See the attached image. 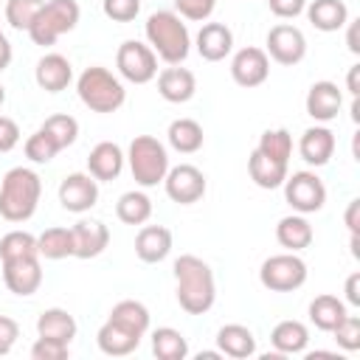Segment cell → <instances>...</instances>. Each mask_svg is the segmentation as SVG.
Here are the masks:
<instances>
[{"label":"cell","mask_w":360,"mask_h":360,"mask_svg":"<svg viewBox=\"0 0 360 360\" xmlns=\"http://www.w3.org/2000/svg\"><path fill=\"white\" fill-rule=\"evenodd\" d=\"M298 155L309 166H326L335 155V132L329 127H309L298 141Z\"/></svg>","instance_id":"44dd1931"},{"label":"cell","mask_w":360,"mask_h":360,"mask_svg":"<svg viewBox=\"0 0 360 360\" xmlns=\"http://www.w3.org/2000/svg\"><path fill=\"white\" fill-rule=\"evenodd\" d=\"M231 76L239 87H259L267 82L270 76V59L262 48L256 45H248V48H239L231 59Z\"/></svg>","instance_id":"4fadbf2b"},{"label":"cell","mask_w":360,"mask_h":360,"mask_svg":"<svg viewBox=\"0 0 360 360\" xmlns=\"http://www.w3.org/2000/svg\"><path fill=\"white\" fill-rule=\"evenodd\" d=\"M259 281L270 292H292V290L304 287V281H307V262L301 256L290 253V250L287 253H276V256L262 262Z\"/></svg>","instance_id":"52a82bcc"},{"label":"cell","mask_w":360,"mask_h":360,"mask_svg":"<svg viewBox=\"0 0 360 360\" xmlns=\"http://www.w3.org/2000/svg\"><path fill=\"white\" fill-rule=\"evenodd\" d=\"M357 76H360V65H352V68H349V76H346V87H349V93H352V98H357V93H360V84H357Z\"/></svg>","instance_id":"816d5d0a"},{"label":"cell","mask_w":360,"mask_h":360,"mask_svg":"<svg viewBox=\"0 0 360 360\" xmlns=\"http://www.w3.org/2000/svg\"><path fill=\"white\" fill-rule=\"evenodd\" d=\"M3 101H6V87L0 84V107H3Z\"/></svg>","instance_id":"db71d44e"},{"label":"cell","mask_w":360,"mask_h":360,"mask_svg":"<svg viewBox=\"0 0 360 360\" xmlns=\"http://www.w3.org/2000/svg\"><path fill=\"white\" fill-rule=\"evenodd\" d=\"M343 315H346V304H343L338 295L323 292V295H315V298L309 301V321H312L315 329H321V332H332Z\"/></svg>","instance_id":"d6a6232c"},{"label":"cell","mask_w":360,"mask_h":360,"mask_svg":"<svg viewBox=\"0 0 360 360\" xmlns=\"http://www.w3.org/2000/svg\"><path fill=\"white\" fill-rule=\"evenodd\" d=\"M20 256H39L37 250V236L28 231H8L0 239V262L20 259Z\"/></svg>","instance_id":"74e56055"},{"label":"cell","mask_w":360,"mask_h":360,"mask_svg":"<svg viewBox=\"0 0 360 360\" xmlns=\"http://www.w3.org/2000/svg\"><path fill=\"white\" fill-rule=\"evenodd\" d=\"M79 17H82V8L76 0H48L42 3L39 14L34 17L31 28H28V37L34 45H53L62 34L73 31L79 25Z\"/></svg>","instance_id":"8992f818"},{"label":"cell","mask_w":360,"mask_h":360,"mask_svg":"<svg viewBox=\"0 0 360 360\" xmlns=\"http://www.w3.org/2000/svg\"><path fill=\"white\" fill-rule=\"evenodd\" d=\"M332 335H335V340H338L340 349L357 352V349H360V318L346 312V315L338 321V326L332 329Z\"/></svg>","instance_id":"60d3db41"},{"label":"cell","mask_w":360,"mask_h":360,"mask_svg":"<svg viewBox=\"0 0 360 360\" xmlns=\"http://www.w3.org/2000/svg\"><path fill=\"white\" fill-rule=\"evenodd\" d=\"M270 343L284 357L287 354H304L307 352V343H309V329L301 321H281V323L273 326Z\"/></svg>","instance_id":"83f0119b"},{"label":"cell","mask_w":360,"mask_h":360,"mask_svg":"<svg viewBox=\"0 0 360 360\" xmlns=\"http://www.w3.org/2000/svg\"><path fill=\"white\" fill-rule=\"evenodd\" d=\"M304 11H307V20L323 34L340 31L349 22V8L343 0H312Z\"/></svg>","instance_id":"cb8c5ba5"},{"label":"cell","mask_w":360,"mask_h":360,"mask_svg":"<svg viewBox=\"0 0 360 360\" xmlns=\"http://www.w3.org/2000/svg\"><path fill=\"white\" fill-rule=\"evenodd\" d=\"M17 143H20V127H17V121L8 118V115H0V155L11 152Z\"/></svg>","instance_id":"f6af8a7d"},{"label":"cell","mask_w":360,"mask_h":360,"mask_svg":"<svg viewBox=\"0 0 360 360\" xmlns=\"http://www.w3.org/2000/svg\"><path fill=\"white\" fill-rule=\"evenodd\" d=\"M68 354H70V343H59L51 338H37L31 346L34 360H68Z\"/></svg>","instance_id":"7bdbcfd3"},{"label":"cell","mask_w":360,"mask_h":360,"mask_svg":"<svg viewBox=\"0 0 360 360\" xmlns=\"http://www.w3.org/2000/svg\"><path fill=\"white\" fill-rule=\"evenodd\" d=\"M25 158L31 160V163H51L56 155H59V146L51 141V135H45L42 129H37L34 135H28V141H25Z\"/></svg>","instance_id":"ab89813d"},{"label":"cell","mask_w":360,"mask_h":360,"mask_svg":"<svg viewBox=\"0 0 360 360\" xmlns=\"http://www.w3.org/2000/svg\"><path fill=\"white\" fill-rule=\"evenodd\" d=\"M284 200L295 214H315L326 202V186L315 172H292L284 177Z\"/></svg>","instance_id":"ba28073f"},{"label":"cell","mask_w":360,"mask_h":360,"mask_svg":"<svg viewBox=\"0 0 360 360\" xmlns=\"http://www.w3.org/2000/svg\"><path fill=\"white\" fill-rule=\"evenodd\" d=\"M11 56H14V51H11V42L6 39V34L0 31V73L11 65Z\"/></svg>","instance_id":"f907efd6"},{"label":"cell","mask_w":360,"mask_h":360,"mask_svg":"<svg viewBox=\"0 0 360 360\" xmlns=\"http://www.w3.org/2000/svg\"><path fill=\"white\" fill-rule=\"evenodd\" d=\"M304 104H307V115L309 118L326 124V121H335L338 118V112L343 107V93H340V87L335 82H326L323 79V82H315L309 87Z\"/></svg>","instance_id":"9a60e30c"},{"label":"cell","mask_w":360,"mask_h":360,"mask_svg":"<svg viewBox=\"0 0 360 360\" xmlns=\"http://www.w3.org/2000/svg\"><path fill=\"white\" fill-rule=\"evenodd\" d=\"M76 93L82 98V104L93 112H115L124 107L127 101V90L121 84L118 76H112L107 68L93 65L84 68L76 79Z\"/></svg>","instance_id":"277c9868"},{"label":"cell","mask_w":360,"mask_h":360,"mask_svg":"<svg viewBox=\"0 0 360 360\" xmlns=\"http://www.w3.org/2000/svg\"><path fill=\"white\" fill-rule=\"evenodd\" d=\"M152 354L158 360H186L188 357V340L180 329L160 326L152 332Z\"/></svg>","instance_id":"836d02e7"},{"label":"cell","mask_w":360,"mask_h":360,"mask_svg":"<svg viewBox=\"0 0 360 360\" xmlns=\"http://www.w3.org/2000/svg\"><path fill=\"white\" fill-rule=\"evenodd\" d=\"M124 149L112 141H101L90 149L87 155V172L98 180V183H107V180H115L121 172H124Z\"/></svg>","instance_id":"ac0fdd59"},{"label":"cell","mask_w":360,"mask_h":360,"mask_svg":"<svg viewBox=\"0 0 360 360\" xmlns=\"http://www.w3.org/2000/svg\"><path fill=\"white\" fill-rule=\"evenodd\" d=\"M248 172H250V180L259 188H278L287 177V163L273 160V158L262 155L259 149H253L250 158H248Z\"/></svg>","instance_id":"f1b7e54d"},{"label":"cell","mask_w":360,"mask_h":360,"mask_svg":"<svg viewBox=\"0 0 360 360\" xmlns=\"http://www.w3.org/2000/svg\"><path fill=\"white\" fill-rule=\"evenodd\" d=\"M172 253V231L163 225H143L135 236V256L146 264H158Z\"/></svg>","instance_id":"7402d4cb"},{"label":"cell","mask_w":360,"mask_h":360,"mask_svg":"<svg viewBox=\"0 0 360 360\" xmlns=\"http://www.w3.org/2000/svg\"><path fill=\"white\" fill-rule=\"evenodd\" d=\"M158 93L169 104H186L197 93V79H194V73L188 68L172 65V68H166V70L158 73Z\"/></svg>","instance_id":"e0dca14e"},{"label":"cell","mask_w":360,"mask_h":360,"mask_svg":"<svg viewBox=\"0 0 360 360\" xmlns=\"http://www.w3.org/2000/svg\"><path fill=\"white\" fill-rule=\"evenodd\" d=\"M76 318L62 309V307H51L45 309L39 318H37V335L39 338H51V340H59V343H70L76 338Z\"/></svg>","instance_id":"484cf974"},{"label":"cell","mask_w":360,"mask_h":360,"mask_svg":"<svg viewBox=\"0 0 360 360\" xmlns=\"http://www.w3.org/2000/svg\"><path fill=\"white\" fill-rule=\"evenodd\" d=\"M115 214L127 225H143L152 217V200L143 191H124L115 202Z\"/></svg>","instance_id":"e575fe53"},{"label":"cell","mask_w":360,"mask_h":360,"mask_svg":"<svg viewBox=\"0 0 360 360\" xmlns=\"http://www.w3.org/2000/svg\"><path fill=\"white\" fill-rule=\"evenodd\" d=\"M343 219H346V225H349V233L360 236V200H352V202L346 205Z\"/></svg>","instance_id":"c3c4849f"},{"label":"cell","mask_w":360,"mask_h":360,"mask_svg":"<svg viewBox=\"0 0 360 360\" xmlns=\"http://www.w3.org/2000/svg\"><path fill=\"white\" fill-rule=\"evenodd\" d=\"M101 11L112 22H132L141 11V0H101Z\"/></svg>","instance_id":"b9f144b4"},{"label":"cell","mask_w":360,"mask_h":360,"mask_svg":"<svg viewBox=\"0 0 360 360\" xmlns=\"http://www.w3.org/2000/svg\"><path fill=\"white\" fill-rule=\"evenodd\" d=\"M17 338H20L17 321L8 318V315H0V354H8L14 349V343H17Z\"/></svg>","instance_id":"bcb514c9"},{"label":"cell","mask_w":360,"mask_h":360,"mask_svg":"<svg viewBox=\"0 0 360 360\" xmlns=\"http://www.w3.org/2000/svg\"><path fill=\"white\" fill-rule=\"evenodd\" d=\"M127 160H129V172H132L135 183L143 188L163 183V177L169 172V152L152 135H135L127 149Z\"/></svg>","instance_id":"5b68a950"},{"label":"cell","mask_w":360,"mask_h":360,"mask_svg":"<svg viewBox=\"0 0 360 360\" xmlns=\"http://www.w3.org/2000/svg\"><path fill=\"white\" fill-rule=\"evenodd\" d=\"M42 197V180L28 166H14L0 180V217L8 222H25L34 217Z\"/></svg>","instance_id":"7a4b0ae2"},{"label":"cell","mask_w":360,"mask_h":360,"mask_svg":"<svg viewBox=\"0 0 360 360\" xmlns=\"http://www.w3.org/2000/svg\"><path fill=\"white\" fill-rule=\"evenodd\" d=\"M349 25V34H346V42H349V51L352 53H360V45H357V20L346 22Z\"/></svg>","instance_id":"f5cc1de1"},{"label":"cell","mask_w":360,"mask_h":360,"mask_svg":"<svg viewBox=\"0 0 360 360\" xmlns=\"http://www.w3.org/2000/svg\"><path fill=\"white\" fill-rule=\"evenodd\" d=\"M45 0H8L6 3V22L17 31H28L34 17L39 14Z\"/></svg>","instance_id":"f35d334b"},{"label":"cell","mask_w":360,"mask_h":360,"mask_svg":"<svg viewBox=\"0 0 360 360\" xmlns=\"http://www.w3.org/2000/svg\"><path fill=\"white\" fill-rule=\"evenodd\" d=\"M143 31H146L149 48L166 65H180L191 51L188 28H186V22H183V17L177 11H155V14H149Z\"/></svg>","instance_id":"3957f363"},{"label":"cell","mask_w":360,"mask_h":360,"mask_svg":"<svg viewBox=\"0 0 360 360\" xmlns=\"http://www.w3.org/2000/svg\"><path fill=\"white\" fill-rule=\"evenodd\" d=\"M34 79L45 93H62L73 82V65L62 53H45L34 68Z\"/></svg>","instance_id":"ffe728a7"},{"label":"cell","mask_w":360,"mask_h":360,"mask_svg":"<svg viewBox=\"0 0 360 360\" xmlns=\"http://www.w3.org/2000/svg\"><path fill=\"white\" fill-rule=\"evenodd\" d=\"M39 129L45 135H51V141L59 146V152L68 149V146H73L76 138H79V121L73 115H65V112H56V115L45 118Z\"/></svg>","instance_id":"d590c367"},{"label":"cell","mask_w":360,"mask_h":360,"mask_svg":"<svg viewBox=\"0 0 360 360\" xmlns=\"http://www.w3.org/2000/svg\"><path fill=\"white\" fill-rule=\"evenodd\" d=\"M346 301L352 304V307H360V273H352L349 278H346Z\"/></svg>","instance_id":"681fc988"},{"label":"cell","mask_w":360,"mask_h":360,"mask_svg":"<svg viewBox=\"0 0 360 360\" xmlns=\"http://www.w3.org/2000/svg\"><path fill=\"white\" fill-rule=\"evenodd\" d=\"M37 250H39V259H68L73 256V231L70 228H45L39 236H37Z\"/></svg>","instance_id":"1f68e13d"},{"label":"cell","mask_w":360,"mask_h":360,"mask_svg":"<svg viewBox=\"0 0 360 360\" xmlns=\"http://www.w3.org/2000/svg\"><path fill=\"white\" fill-rule=\"evenodd\" d=\"M264 53L273 62L292 68L307 56V37L301 28H295L290 22H278L267 31V51Z\"/></svg>","instance_id":"30bf717a"},{"label":"cell","mask_w":360,"mask_h":360,"mask_svg":"<svg viewBox=\"0 0 360 360\" xmlns=\"http://www.w3.org/2000/svg\"><path fill=\"white\" fill-rule=\"evenodd\" d=\"M256 149H259L262 155L273 158V160L290 163V155H292V135H290L284 127H278V129H267V132H262Z\"/></svg>","instance_id":"8d00e7d4"},{"label":"cell","mask_w":360,"mask_h":360,"mask_svg":"<svg viewBox=\"0 0 360 360\" xmlns=\"http://www.w3.org/2000/svg\"><path fill=\"white\" fill-rule=\"evenodd\" d=\"M115 68L118 73L132 82V84H146L158 76V56L149 45L138 42V39H127L118 45V53H115Z\"/></svg>","instance_id":"9c48e42d"},{"label":"cell","mask_w":360,"mask_h":360,"mask_svg":"<svg viewBox=\"0 0 360 360\" xmlns=\"http://www.w3.org/2000/svg\"><path fill=\"white\" fill-rule=\"evenodd\" d=\"M70 231H73V256L76 259H96L110 245V231L98 219H79Z\"/></svg>","instance_id":"2e32d148"},{"label":"cell","mask_w":360,"mask_h":360,"mask_svg":"<svg viewBox=\"0 0 360 360\" xmlns=\"http://www.w3.org/2000/svg\"><path fill=\"white\" fill-rule=\"evenodd\" d=\"M194 45L205 62H219L233 51V31L225 22H205L197 31Z\"/></svg>","instance_id":"d6986e66"},{"label":"cell","mask_w":360,"mask_h":360,"mask_svg":"<svg viewBox=\"0 0 360 360\" xmlns=\"http://www.w3.org/2000/svg\"><path fill=\"white\" fill-rule=\"evenodd\" d=\"M3 281L6 287L20 295V298H28L39 290L42 284V264H39V256H20V259H8L3 262Z\"/></svg>","instance_id":"5bb4252c"},{"label":"cell","mask_w":360,"mask_h":360,"mask_svg":"<svg viewBox=\"0 0 360 360\" xmlns=\"http://www.w3.org/2000/svg\"><path fill=\"white\" fill-rule=\"evenodd\" d=\"M172 270H174V292L180 309H186L188 315H205L217 301V281L208 262L183 253L180 259H174Z\"/></svg>","instance_id":"6da1fadb"},{"label":"cell","mask_w":360,"mask_h":360,"mask_svg":"<svg viewBox=\"0 0 360 360\" xmlns=\"http://www.w3.org/2000/svg\"><path fill=\"white\" fill-rule=\"evenodd\" d=\"M276 239L281 248H287L290 253H298L304 248L312 245V225L307 219V214H290L281 217L276 225Z\"/></svg>","instance_id":"d4e9b609"},{"label":"cell","mask_w":360,"mask_h":360,"mask_svg":"<svg viewBox=\"0 0 360 360\" xmlns=\"http://www.w3.org/2000/svg\"><path fill=\"white\" fill-rule=\"evenodd\" d=\"M267 6H270V11H273L276 17H281V20H292V17L304 14L307 0H267Z\"/></svg>","instance_id":"7dc6e473"},{"label":"cell","mask_w":360,"mask_h":360,"mask_svg":"<svg viewBox=\"0 0 360 360\" xmlns=\"http://www.w3.org/2000/svg\"><path fill=\"white\" fill-rule=\"evenodd\" d=\"M110 321L124 326L127 332L143 338L149 332V309L141 304V301H132V298H124L118 301L112 309H110Z\"/></svg>","instance_id":"4dcf8cb0"},{"label":"cell","mask_w":360,"mask_h":360,"mask_svg":"<svg viewBox=\"0 0 360 360\" xmlns=\"http://www.w3.org/2000/svg\"><path fill=\"white\" fill-rule=\"evenodd\" d=\"M166 138H169V146L174 152H180V155H194L197 149H202V141H205L202 127L194 118H177V121H172Z\"/></svg>","instance_id":"f546056e"},{"label":"cell","mask_w":360,"mask_h":360,"mask_svg":"<svg viewBox=\"0 0 360 360\" xmlns=\"http://www.w3.org/2000/svg\"><path fill=\"white\" fill-rule=\"evenodd\" d=\"M163 186H166V194L172 202L191 205V202L202 200V194H205V174L191 163H180L166 172Z\"/></svg>","instance_id":"8fae6325"},{"label":"cell","mask_w":360,"mask_h":360,"mask_svg":"<svg viewBox=\"0 0 360 360\" xmlns=\"http://www.w3.org/2000/svg\"><path fill=\"white\" fill-rule=\"evenodd\" d=\"M96 343H98V349H101L107 357H127V354H132V352L138 349L141 338L132 335V332H127L124 326H118V323H112V321L107 318V321L101 323L98 335H96Z\"/></svg>","instance_id":"4316f807"},{"label":"cell","mask_w":360,"mask_h":360,"mask_svg":"<svg viewBox=\"0 0 360 360\" xmlns=\"http://www.w3.org/2000/svg\"><path fill=\"white\" fill-rule=\"evenodd\" d=\"M174 8L183 20H194V22H202L214 14L217 8V0H174Z\"/></svg>","instance_id":"ee69618b"},{"label":"cell","mask_w":360,"mask_h":360,"mask_svg":"<svg viewBox=\"0 0 360 360\" xmlns=\"http://www.w3.org/2000/svg\"><path fill=\"white\" fill-rule=\"evenodd\" d=\"M59 202L70 214H84L98 202V180L90 172H73L59 183Z\"/></svg>","instance_id":"7c38bea8"},{"label":"cell","mask_w":360,"mask_h":360,"mask_svg":"<svg viewBox=\"0 0 360 360\" xmlns=\"http://www.w3.org/2000/svg\"><path fill=\"white\" fill-rule=\"evenodd\" d=\"M217 349L225 354V357H233V360H245V357H253L256 354V338L248 326L242 323H225L219 326L217 332Z\"/></svg>","instance_id":"603a6c76"}]
</instances>
